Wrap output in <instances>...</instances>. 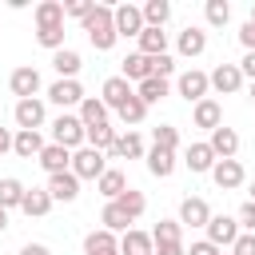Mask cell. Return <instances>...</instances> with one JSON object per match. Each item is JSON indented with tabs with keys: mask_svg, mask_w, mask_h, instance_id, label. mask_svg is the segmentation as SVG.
Wrapping results in <instances>:
<instances>
[{
	"mask_svg": "<svg viewBox=\"0 0 255 255\" xmlns=\"http://www.w3.org/2000/svg\"><path fill=\"white\" fill-rule=\"evenodd\" d=\"M191 124L195 128H203V131H215L219 124H223V108H219V100H199V104H191Z\"/></svg>",
	"mask_w": 255,
	"mask_h": 255,
	"instance_id": "obj_14",
	"label": "cell"
},
{
	"mask_svg": "<svg viewBox=\"0 0 255 255\" xmlns=\"http://www.w3.org/2000/svg\"><path fill=\"white\" fill-rule=\"evenodd\" d=\"M151 255H187V247H183V243H155Z\"/></svg>",
	"mask_w": 255,
	"mask_h": 255,
	"instance_id": "obj_48",
	"label": "cell"
},
{
	"mask_svg": "<svg viewBox=\"0 0 255 255\" xmlns=\"http://www.w3.org/2000/svg\"><path fill=\"white\" fill-rule=\"evenodd\" d=\"M48 100L68 112V108H80V104H84V88H80V80H56V84L48 88Z\"/></svg>",
	"mask_w": 255,
	"mask_h": 255,
	"instance_id": "obj_12",
	"label": "cell"
},
{
	"mask_svg": "<svg viewBox=\"0 0 255 255\" xmlns=\"http://www.w3.org/2000/svg\"><path fill=\"white\" fill-rule=\"evenodd\" d=\"M151 147L175 151V147H179V128H171V124H159V128L151 131Z\"/></svg>",
	"mask_w": 255,
	"mask_h": 255,
	"instance_id": "obj_40",
	"label": "cell"
},
{
	"mask_svg": "<svg viewBox=\"0 0 255 255\" xmlns=\"http://www.w3.org/2000/svg\"><path fill=\"white\" fill-rule=\"evenodd\" d=\"M68 171H72L80 183H84V179H100V175L108 171L104 151H96V147H88V143H84L80 151H72V167H68Z\"/></svg>",
	"mask_w": 255,
	"mask_h": 255,
	"instance_id": "obj_3",
	"label": "cell"
},
{
	"mask_svg": "<svg viewBox=\"0 0 255 255\" xmlns=\"http://www.w3.org/2000/svg\"><path fill=\"white\" fill-rule=\"evenodd\" d=\"M104 251H120V239L112 231H104V227L88 231L84 235V255H104Z\"/></svg>",
	"mask_w": 255,
	"mask_h": 255,
	"instance_id": "obj_29",
	"label": "cell"
},
{
	"mask_svg": "<svg viewBox=\"0 0 255 255\" xmlns=\"http://www.w3.org/2000/svg\"><path fill=\"white\" fill-rule=\"evenodd\" d=\"M24 191H28V187H24L16 175H4V179H0V207H4V211L20 207V203H24Z\"/></svg>",
	"mask_w": 255,
	"mask_h": 255,
	"instance_id": "obj_34",
	"label": "cell"
},
{
	"mask_svg": "<svg viewBox=\"0 0 255 255\" xmlns=\"http://www.w3.org/2000/svg\"><path fill=\"white\" fill-rule=\"evenodd\" d=\"M207 219H211V207H207V199H199V195H187V199L179 203V227H207Z\"/></svg>",
	"mask_w": 255,
	"mask_h": 255,
	"instance_id": "obj_15",
	"label": "cell"
},
{
	"mask_svg": "<svg viewBox=\"0 0 255 255\" xmlns=\"http://www.w3.org/2000/svg\"><path fill=\"white\" fill-rule=\"evenodd\" d=\"M20 255H52V251H48L44 243H24V247H20Z\"/></svg>",
	"mask_w": 255,
	"mask_h": 255,
	"instance_id": "obj_51",
	"label": "cell"
},
{
	"mask_svg": "<svg viewBox=\"0 0 255 255\" xmlns=\"http://www.w3.org/2000/svg\"><path fill=\"white\" fill-rule=\"evenodd\" d=\"M44 116H48V108H44L40 96H36V100H16V108H12L16 131H40V128H44Z\"/></svg>",
	"mask_w": 255,
	"mask_h": 255,
	"instance_id": "obj_4",
	"label": "cell"
},
{
	"mask_svg": "<svg viewBox=\"0 0 255 255\" xmlns=\"http://www.w3.org/2000/svg\"><path fill=\"white\" fill-rule=\"evenodd\" d=\"M4 151H12V131H8V128H0V155H4Z\"/></svg>",
	"mask_w": 255,
	"mask_h": 255,
	"instance_id": "obj_52",
	"label": "cell"
},
{
	"mask_svg": "<svg viewBox=\"0 0 255 255\" xmlns=\"http://www.w3.org/2000/svg\"><path fill=\"white\" fill-rule=\"evenodd\" d=\"M108 155H116V159H143V155H147V147H143V135H139V131L116 135V143H112V151H108Z\"/></svg>",
	"mask_w": 255,
	"mask_h": 255,
	"instance_id": "obj_21",
	"label": "cell"
},
{
	"mask_svg": "<svg viewBox=\"0 0 255 255\" xmlns=\"http://www.w3.org/2000/svg\"><path fill=\"white\" fill-rule=\"evenodd\" d=\"M183 163H187V171H191V175H203V171H211V167H215V151L207 147V139H203V143H187Z\"/></svg>",
	"mask_w": 255,
	"mask_h": 255,
	"instance_id": "obj_19",
	"label": "cell"
},
{
	"mask_svg": "<svg viewBox=\"0 0 255 255\" xmlns=\"http://www.w3.org/2000/svg\"><path fill=\"white\" fill-rule=\"evenodd\" d=\"M104 255H120V251H104Z\"/></svg>",
	"mask_w": 255,
	"mask_h": 255,
	"instance_id": "obj_57",
	"label": "cell"
},
{
	"mask_svg": "<svg viewBox=\"0 0 255 255\" xmlns=\"http://www.w3.org/2000/svg\"><path fill=\"white\" fill-rule=\"evenodd\" d=\"M112 20H116V36H135V40H139V32H143V12H139L135 4L112 8Z\"/></svg>",
	"mask_w": 255,
	"mask_h": 255,
	"instance_id": "obj_11",
	"label": "cell"
},
{
	"mask_svg": "<svg viewBox=\"0 0 255 255\" xmlns=\"http://www.w3.org/2000/svg\"><path fill=\"white\" fill-rule=\"evenodd\" d=\"M175 92H179L187 104H199V100H207V92H211V84H207V72H199V68H187V72H179V80H175Z\"/></svg>",
	"mask_w": 255,
	"mask_h": 255,
	"instance_id": "obj_5",
	"label": "cell"
},
{
	"mask_svg": "<svg viewBox=\"0 0 255 255\" xmlns=\"http://www.w3.org/2000/svg\"><path fill=\"white\" fill-rule=\"evenodd\" d=\"M155 243H151V231H139V227H128L120 235V255H151Z\"/></svg>",
	"mask_w": 255,
	"mask_h": 255,
	"instance_id": "obj_20",
	"label": "cell"
},
{
	"mask_svg": "<svg viewBox=\"0 0 255 255\" xmlns=\"http://www.w3.org/2000/svg\"><path fill=\"white\" fill-rule=\"evenodd\" d=\"M44 191L52 195V203H72L80 195V179L72 171H56V175H48V187Z\"/></svg>",
	"mask_w": 255,
	"mask_h": 255,
	"instance_id": "obj_13",
	"label": "cell"
},
{
	"mask_svg": "<svg viewBox=\"0 0 255 255\" xmlns=\"http://www.w3.org/2000/svg\"><path fill=\"white\" fill-rule=\"evenodd\" d=\"M80 124H84V128L108 124V108H104L100 96H84V104H80Z\"/></svg>",
	"mask_w": 255,
	"mask_h": 255,
	"instance_id": "obj_32",
	"label": "cell"
},
{
	"mask_svg": "<svg viewBox=\"0 0 255 255\" xmlns=\"http://www.w3.org/2000/svg\"><path fill=\"white\" fill-rule=\"evenodd\" d=\"M187 255H219V247H215V243H207V239H199V243H191V247H187Z\"/></svg>",
	"mask_w": 255,
	"mask_h": 255,
	"instance_id": "obj_49",
	"label": "cell"
},
{
	"mask_svg": "<svg viewBox=\"0 0 255 255\" xmlns=\"http://www.w3.org/2000/svg\"><path fill=\"white\" fill-rule=\"evenodd\" d=\"M116 116H120V120H124L128 128H135V124H143V120H147V104H143L139 96H131V100H128V104H124V108L116 112Z\"/></svg>",
	"mask_w": 255,
	"mask_h": 255,
	"instance_id": "obj_39",
	"label": "cell"
},
{
	"mask_svg": "<svg viewBox=\"0 0 255 255\" xmlns=\"http://www.w3.org/2000/svg\"><path fill=\"white\" fill-rule=\"evenodd\" d=\"M207 84L219 96H235L243 88V72H239V64H215V72H207Z\"/></svg>",
	"mask_w": 255,
	"mask_h": 255,
	"instance_id": "obj_7",
	"label": "cell"
},
{
	"mask_svg": "<svg viewBox=\"0 0 255 255\" xmlns=\"http://www.w3.org/2000/svg\"><path fill=\"white\" fill-rule=\"evenodd\" d=\"M207 147L215 151V159H235V151H239V135H235V128H215L211 131V139H207Z\"/></svg>",
	"mask_w": 255,
	"mask_h": 255,
	"instance_id": "obj_17",
	"label": "cell"
},
{
	"mask_svg": "<svg viewBox=\"0 0 255 255\" xmlns=\"http://www.w3.org/2000/svg\"><path fill=\"white\" fill-rule=\"evenodd\" d=\"M8 88H12L16 100H36V92H40V72H36L32 64H24V68H16V72L8 76Z\"/></svg>",
	"mask_w": 255,
	"mask_h": 255,
	"instance_id": "obj_10",
	"label": "cell"
},
{
	"mask_svg": "<svg viewBox=\"0 0 255 255\" xmlns=\"http://www.w3.org/2000/svg\"><path fill=\"white\" fill-rule=\"evenodd\" d=\"M12 151H16L20 159H36V155L44 151V135H40V131H16V135H12Z\"/></svg>",
	"mask_w": 255,
	"mask_h": 255,
	"instance_id": "obj_27",
	"label": "cell"
},
{
	"mask_svg": "<svg viewBox=\"0 0 255 255\" xmlns=\"http://www.w3.org/2000/svg\"><path fill=\"white\" fill-rule=\"evenodd\" d=\"M128 84H143V80H151V56H139V52H131L128 60H124V72H120Z\"/></svg>",
	"mask_w": 255,
	"mask_h": 255,
	"instance_id": "obj_26",
	"label": "cell"
},
{
	"mask_svg": "<svg viewBox=\"0 0 255 255\" xmlns=\"http://www.w3.org/2000/svg\"><path fill=\"white\" fill-rule=\"evenodd\" d=\"M175 52H179V56H187V60L203 56V52H207V32H203V28H195V24H187V28L179 32V40H175Z\"/></svg>",
	"mask_w": 255,
	"mask_h": 255,
	"instance_id": "obj_16",
	"label": "cell"
},
{
	"mask_svg": "<svg viewBox=\"0 0 255 255\" xmlns=\"http://www.w3.org/2000/svg\"><path fill=\"white\" fill-rule=\"evenodd\" d=\"M171 72H175V56H151V76L167 80Z\"/></svg>",
	"mask_w": 255,
	"mask_h": 255,
	"instance_id": "obj_43",
	"label": "cell"
},
{
	"mask_svg": "<svg viewBox=\"0 0 255 255\" xmlns=\"http://www.w3.org/2000/svg\"><path fill=\"white\" fill-rule=\"evenodd\" d=\"M20 211H24L28 219H44V215L52 211V195H48L44 187H32V191H24V203H20Z\"/></svg>",
	"mask_w": 255,
	"mask_h": 255,
	"instance_id": "obj_23",
	"label": "cell"
},
{
	"mask_svg": "<svg viewBox=\"0 0 255 255\" xmlns=\"http://www.w3.org/2000/svg\"><path fill=\"white\" fill-rule=\"evenodd\" d=\"M203 16H207V24H211V28H223V24L231 20V4H227V0H207Z\"/></svg>",
	"mask_w": 255,
	"mask_h": 255,
	"instance_id": "obj_41",
	"label": "cell"
},
{
	"mask_svg": "<svg viewBox=\"0 0 255 255\" xmlns=\"http://www.w3.org/2000/svg\"><path fill=\"white\" fill-rule=\"evenodd\" d=\"M135 96L151 108V104H159L163 96H167V80H159V76H151V80H143V84H135Z\"/></svg>",
	"mask_w": 255,
	"mask_h": 255,
	"instance_id": "obj_36",
	"label": "cell"
},
{
	"mask_svg": "<svg viewBox=\"0 0 255 255\" xmlns=\"http://www.w3.org/2000/svg\"><path fill=\"white\" fill-rule=\"evenodd\" d=\"M84 24V32H88V40H92V48L96 52H112L116 48V20H112V4H92V12L80 20Z\"/></svg>",
	"mask_w": 255,
	"mask_h": 255,
	"instance_id": "obj_1",
	"label": "cell"
},
{
	"mask_svg": "<svg viewBox=\"0 0 255 255\" xmlns=\"http://www.w3.org/2000/svg\"><path fill=\"white\" fill-rule=\"evenodd\" d=\"M251 104H255V84H251Z\"/></svg>",
	"mask_w": 255,
	"mask_h": 255,
	"instance_id": "obj_55",
	"label": "cell"
},
{
	"mask_svg": "<svg viewBox=\"0 0 255 255\" xmlns=\"http://www.w3.org/2000/svg\"><path fill=\"white\" fill-rule=\"evenodd\" d=\"M239 44H243L247 52H255V24H251V20H247V24L239 28Z\"/></svg>",
	"mask_w": 255,
	"mask_h": 255,
	"instance_id": "obj_47",
	"label": "cell"
},
{
	"mask_svg": "<svg viewBox=\"0 0 255 255\" xmlns=\"http://www.w3.org/2000/svg\"><path fill=\"white\" fill-rule=\"evenodd\" d=\"M251 203H255V183H251Z\"/></svg>",
	"mask_w": 255,
	"mask_h": 255,
	"instance_id": "obj_56",
	"label": "cell"
},
{
	"mask_svg": "<svg viewBox=\"0 0 255 255\" xmlns=\"http://www.w3.org/2000/svg\"><path fill=\"white\" fill-rule=\"evenodd\" d=\"M36 163H40L48 175H56V171H68V167H72V151L60 147V143H44V151L36 155Z\"/></svg>",
	"mask_w": 255,
	"mask_h": 255,
	"instance_id": "obj_18",
	"label": "cell"
},
{
	"mask_svg": "<svg viewBox=\"0 0 255 255\" xmlns=\"http://www.w3.org/2000/svg\"><path fill=\"white\" fill-rule=\"evenodd\" d=\"M207 175L215 179L219 191H235V187H243V179H247V171H243L239 159H215V167H211Z\"/></svg>",
	"mask_w": 255,
	"mask_h": 255,
	"instance_id": "obj_6",
	"label": "cell"
},
{
	"mask_svg": "<svg viewBox=\"0 0 255 255\" xmlns=\"http://www.w3.org/2000/svg\"><path fill=\"white\" fill-rule=\"evenodd\" d=\"M147 171L155 175V179H167L171 171H175V151H163V147H147Z\"/></svg>",
	"mask_w": 255,
	"mask_h": 255,
	"instance_id": "obj_28",
	"label": "cell"
},
{
	"mask_svg": "<svg viewBox=\"0 0 255 255\" xmlns=\"http://www.w3.org/2000/svg\"><path fill=\"white\" fill-rule=\"evenodd\" d=\"M239 72H243V80H251V84H255V52H247V56L239 60Z\"/></svg>",
	"mask_w": 255,
	"mask_h": 255,
	"instance_id": "obj_50",
	"label": "cell"
},
{
	"mask_svg": "<svg viewBox=\"0 0 255 255\" xmlns=\"http://www.w3.org/2000/svg\"><path fill=\"white\" fill-rule=\"evenodd\" d=\"M4 227H8V211L0 207V231H4Z\"/></svg>",
	"mask_w": 255,
	"mask_h": 255,
	"instance_id": "obj_53",
	"label": "cell"
},
{
	"mask_svg": "<svg viewBox=\"0 0 255 255\" xmlns=\"http://www.w3.org/2000/svg\"><path fill=\"white\" fill-rule=\"evenodd\" d=\"M92 12V0H68L64 4V16H72V20H84Z\"/></svg>",
	"mask_w": 255,
	"mask_h": 255,
	"instance_id": "obj_46",
	"label": "cell"
},
{
	"mask_svg": "<svg viewBox=\"0 0 255 255\" xmlns=\"http://www.w3.org/2000/svg\"><path fill=\"white\" fill-rule=\"evenodd\" d=\"M231 255H255V235L251 231H239V239L231 243Z\"/></svg>",
	"mask_w": 255,
	"mask_h": 255,
	"instance_id": "obj_45",
	"label": "cell"
},
{
	"mask_svg": "<svg viewBox=\"0 0 255 255\" xmlns=\"http://www.w3.org/2000/svg\"><path fill=\"white\" fill-rule=\"evenodd\" d=\"M139 56H167V32L163 28H143L139 32Z\"/></svg>",
	"mask_w": 255,
	"mask_h": 255,
	"instance_id": "obj_30",
	"label": "cell"
},
{
	"mask_svg": "<svg viewBox=\"0 0 255 255\" xmlns=\"http://www.w3.org/2000/svg\"><path fill=\"white\" fill-rule=\"evenodd\" d=\"M151 243H183L179 219H159V223L151 227Z\"/></svg>",
	"mask_w": 255,
	"mask_h": 255,
	"instance_id": "obj_38",
	"label": "cell"
},
{
	"mask_svg": "<svg viewBox=\"0 0 255 255\" xmlns=\"http://www.w3.org/2000/svg\"><path fill=\"white\" fill-rule=\"evenodd\" d=\"M116 203L124 207V215H128L131 223H135V219H139V215L147 211V199H143V191H135V187H128V191H124V195H120Z\"/></svg>",
	"mask_w": 255,
	"mask_h": 255,
	"instance_id": "obj_37",
	"label": "cell"
},
{
	"mask_svg": "<svg viewBox=\"0 0 255 255\" xmlns=\"http://www.w3.org/2000/svg\"><path fill=\"white\" fill-rule=\"evenodd\" d=\"M203 231H207V243H215V247H231V243L239 239V223H235V215H211Z\"/></svg>",
	"mask_w": 255,
	"mask_h": 255,
	"instance_id": "obj_9",
	"label": "cell"
},
{
	"mask_svg": "<svg viewBox=\"0 0 255 255\" xmlns=\"http://www.w3.org/2000/svg\"><path fill=\"white\" fill-rule=\"evenodd\" d=\"M84 143L108 155V151H112V143H116V128H112V124H96V128H84Z\"/></svg>",
	"mask_w": 255,
	"mask_h": 255,
	"instance_id": "obj_31",
	"label": "cell"
},
{
	"mask_svg": "<svg viewBox=\"0 0 255 255\" xmlns=\"http://www.w3.org/2000/svg\"><path fill=\"white\" fill-rule=\"evenodd\" d=\"M235 223H239V231H251V235H255V203H251V199H247V203L239 207Z\"/></svg>",
	"mask_w": 255,
	"mask_h": 255,
	"instance_id": "obj_44",
	"label": "cell"
},
{
	"mask_svg": "<svg viewBox=\"0 0 255 255\" xmlns=\"http://www.w3.org/2000/svg\"><path fill=\"white\" fill-rule=\"evenodd\" d=\"M131 96H135V88H131L124 76H108V80H104V88H100V100H104V108H108V112H120Z\"/></svg>",
	"mask_w": 255,
	"mask_h": 255,
	"instance_id": "obj_8",
	"label": "cell"
},
{
	"mask_svg": "<svg viewBox=\"0 0 255 255\" xmlns=\"http://www.w3.org/2000/svg\"><path fill=\"white\" fill-rule=\"evenodd\" d=\"M32 16H36V28H64V4L60 0H40Z\"/></svg>",
	"mask_w": 255,
	"mask_h": 255,
	"instance_id": "obj_24",
	"label": "cell"
},
{
	"mask_svg": "<svg viewBox=\"0 0 255 255\" xmlns=\"http://www.w3.org/2000/svg\"><path fill=\"white\" fill-rule=\"evenodd\" d=\"M251 24H255V4H251Z\"/></svg>",
	"mask_w": 255,
	"mask_h": 255,
	"instance_id": "obj_54",
	"label": "cell"
},
{
	"mask_svg": "<svg viewBox=\"0 0 255 255\" xmlns=\"http://www.w3.org/2000/svg\"><path fill=\"white\" fill-rule=\"evenodd\" d=\"M96 191H100V195H104V199L112 203V199H120V195L128 191V175H124L120 167H108V171H104V175L96 179Z\"/></svg>",
	"mask_w": 255,
	"mask_h": 255,
	"instance_id": "obj_22",
	"label": "cell"
},
{
	"mask_svg": "<svg viewBox=\"0 0 255 255\" xmlns=\"http://www.w3.org/2000/svg\"><path fill=\"white\" fill-rule=\"evenodd\" d=\"M52 68L60 72V80H76V72L84 68V60H80L76 48H60V52H52Z\"/></svg>",
	"mask_w": 255,
	"mask_h": 255,
	"instance_id": "obj_25",
	"label": "cell"
},
{
	"mask_svg": "<svg viewBox=\"0 0 255 255\" xmlns=\"http://www.w3.org/2000/svg\"><path fill=\"white\" fill-rule=\"evenodd\" d=\"M36 44L48 48V52H60L64 48V28H36Z\"/></svg>",
	"mask_w": 255,
	"mask_h": 255,
	"instance_id": "obj_42",
	"label": "cell"
},
{
	"mask_svg": "<svg viewBox=\"0 0 255 255\" xmlns=\"http://www.w3.org/2000/svg\"><path fill=\"white\" fill-rule=\"evenodd\" d=\"M100 223H104V231H112V235H116V231L124 235V231L131 227V219L124 215V207H120L116 199H112V203H104V211H100Z\"/></svg>",
	"mask_w": 255,
	"mask_h": 255,
	"instance_id": "obj_33",
	"label": "cell"
},
{
	"mask_svg": "<svg viewBox=\"0 0 255 255\" xmlns=\"http://www.w3.org/2000/svg\"><path fill=\"white\" fill-rule=\"evenodd\" d=\"M139 12H143V28H163L171 20V4L167 0H147Z\"/></svg>",
	"mask_w": 255,
	"mask_h": 255,
	"instance_id": "obj_35",
	"label": "cell"
},
{
	"mask_svg": "<svg viewBox=\"0 0 255 255\" xmlns=\"http://www.w3.org/2000/svg\"><path fill=\"white\" fill-rule=\"evenodd\" d=\"M52 143H60V147H68V151H80V147H84V124H80V116L60 112V116L52 120Z\"/></svg>",
	"mask_w": 255,
	"mask_h": 255,
	"instance_id": "obj_2",
	"label": "cell"
}]
</instances>
